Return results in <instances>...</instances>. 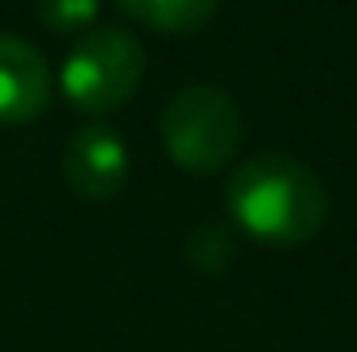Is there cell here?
I'll return each instance as SVG.
<instances>
[{
  "label": "cell",
  "instance_id": "cell-4",
  "mask_svg": "<svg viewBox=\"0 0 357 352\" xmlns=\"http://www.w3.org/2000/svg\"><path fill=\"white\" fill-rule=\"evenodd\" d=\"M63 170L67 182L84 195V199H112L125 178H129V154L125 141L108 129V125H84L63 154Z\"/></svg>",
  "mask_w": 357,
  "mask_h": 352
},
{
  "label": "cell",
  "instance_id": "cell-1",
  "mask_svg": "<svg viewBox=\"0 0 357 352\" xmlns=\"http://www.w3.org/2000/svg\"><path fill=\"white\" fill-rule=\"evenodd\" d=\"M229 216L262 245H303L328 220V195L312 166L287 154L241 162L225 186Z\"/></svg>",
  "mask_w": 357,
  "mask_h": 352
},
{
  "label": "cell",
  "instance_id": "cell-3",
  "mask_svg": "<svg viewBox=\"0 0 357 352\" xmlns=\"http://www.w3.org/2000/svg\"><path fill=\"white\" fill-rule=\"evenodd\" d=\"M146 75V50L129 29L104 25L84 33L71 54L63 58V95L71 108L88 112V116H104L112 108H121Z\"/></svg>",
  "mask_w": 357,
  "mask_h": 352
},
{
  "label": "cell",
  "instance_id": "cell-6",
  "mask_svg": "<svg viewBox=\"0 0 357 352\" xmlns=\"http://www.w3.org/2000/svg\"><path fill=\"white\" fill-rule=\"evenodd\" d=\"M220 0H116L121 13H129L133 21L158 29V33H191L204 29L212 21Z\"/></svg>",
  "mask_w": 357,
  "mask_h": 352
},
{
  "label": "cell",
  "instance_id": "cell-5",
  "mask_svg": "<svg viewBox=\"0 0 357 352\" xmlns=\"http://www.w3.org/2000/svg\"><path fill=\"white\" fill-rule=\"evenodd\" d=\"M50 104V67L46 58L13 38L0 33V125H29Z\"/></svg>",
  "mask_w": 357,
  "mask_h": 352
},
{
  "label": "cell",
  "instance_id": "cell-2",
  "mask_svg": "<svg viewBox=\"0 0 357 352\" xmlns=\"http://www.w3.org/2000/svg\"><path fill=\"white\" fill-rule=\"evenodd\" d=\"M158 133L175 166L191 175H216L241 150L245 120L229 91L212 88V83H187L167 104Z\"/></svg>",
  "mask_w": 357,
  "mask_h": 352
},
{
  "label": "cell",
  "instance_id": "cell-7",
  "mask_svg": "<svg viewBox=\"0 0 357 352\" xmlns=\"http://www.w3.org/2000/svg\"><path fill=\"white\" fill-rule=\"evenodd\" d=\"M38 17L54 33H75L100 17V0H38Z\"/></svg>",
  "mask_w": 357,
  "mask_h": 352
}]
</instances>
